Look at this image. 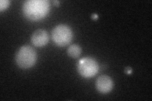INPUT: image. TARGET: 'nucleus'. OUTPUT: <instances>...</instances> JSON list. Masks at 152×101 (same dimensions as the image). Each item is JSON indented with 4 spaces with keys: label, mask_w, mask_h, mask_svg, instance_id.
Returning a JSON list of instances; mask_svg holds the SVG:
<instances>
[{
    "label": "nucleus",
    "mask_w": 152,
    "mask_h": 101,
    "mask_svg": "<svg viewBox=\"0 0 152 101\" xmlns=\"http://www.w3.org/2000/svg\"><path fill=\"white\" fill-rule=\"evenodd\" d=\"M10 5V1L8 0H1L0 1V11L2 12L6 9Z\"/></svg>",
    "instance_id": "nucleus-8"
},
{
    "label": "nucleus",
    "mask_w": 152,
    "mask_h": 101,
    "mask_svg": "<svg viewBox=\"0 0 152 101\" xmlns=\"http://www.w3.org/2000/svg\"><path fill=\"white\" fill-rule=\"evenodd\" d=\"M16 62L21 68L27 69L32 67L37 60L36 51L29 46H24L20 48L16 54Z\"/></svg>",
    "instance_id": "nucleus-2"
},
{
    "label": "nucleus",
    "mask_w": 152,
    "mask_h": 101,
    "mask_svg": "<svg viewBox=\"0 0 152 101\" xmlns=\"http://www.w3.org/2000/svg\"><path fill=\"white\" fill-rule=\"evenodd\" d=\"M31 41L36 47L44 46L49 41L48 33L45 30H37L32 35Z\"/></svg>",
    "instance_id": "nucleus-6"
},
{
    "label": "nucleus",
    "mask_w": 152,
    "mask_h": 101,
    "mask_svg": "<svg viewBox=\"0 0 152 101\" xmlns=\"http://www.w3.org/2000/svg\"><path fill=\"white\" fill-rule=\"evenodd\" d=\"M52 40L55 44L60 47L69 45L73 39V32L66 25L60 24L56 26L51 33Z\"/></svg>",
    "instance_id": "nucleus-3"
},
{
    "label": "nucleus",
    "mask_w": 152,
    "mask_h": 101,
    "mask_svg": "<svg viewBox=\"0 0 152 101\" xmlns=\"http://www.w3.org/2000/svg\"><path fill=\"white\" fill-rule=\"evenodd\" d=\"M132 69L130 68V67H127V68H126V73L127 74H130L132 73Z\"/></svg>",
    "instance_id": "nucleus-9"
},
{
    "label": "nucleus",
    "mask_w": 152,
    "mask_h": 101,
    "mask_svg": "<svg viewBox=\"0 0 152 101\" xmlns=\"http://www.w3.org/2000/svg\"><path fill=\"white\" fill-rule=\"evenodd\" d=\"M96 86L99 92L107 94L113 89V80L110 76L107 75L99 76L96 80Z\"/></svg>",
    "instance_id": "nucleus-5"
},
{
    "label": "nucleus",
    "mask_w": 152,
    "mask_h": 101,
    "mask_svg": "<svg viewBox=\"0 0 152 101\" xmlns=\"http://www.w3.org/2000/svg\"><path fill=\"white\" fill-rule=\"evenodd\" d=\"M82 49L77 44H72L69 47L67 53L70 56L76 58L81 54Z\"/></svg>",
    "instance_id": "nucleus-7"
},
{
    "label": "nucleus",
    "mask_w": 152,
    "mask_h": 101,
    "mask_svg": "<svg viewBox=\"0 0 152 101\" xmlns=\"http://www.w3.org/2000/svg\"><path fill=\"white\" fill-rule=\"evenodd\" d=\"M50 8L47 0H28L23 4V13L28 20L37 21L46 17Z\"/></svg>",
    "instance_id": "nucleus-1"
},
{
    "label": "nucleus",
    "mask_w": 152,
    "mask_h": 101,
    "mask_svg": "<svg viewBox=\"0 0 152 101\" xmlns=\"http://www.w3.org/2000/svg\"><path fill=\"white\" fill-rule=\"evenodd\" d=\"M77 70L83 77L91 78L97 74L99 70V65L96 60L92 57H84L79 62Z\"/></svg>",
    "instance_id": "nucleus-4"
},
{
    "label": "nucleus",
    "mask_w": 152,
    "mask_h": 101,
    "mask_svg": "<svg viewBox=\"0 0 152 101\" xmlns=\"http://www.w3.org/2000/svg\"><path fill=\"white\" fill-rule=\"evenodd\" d=\"M53 3H55V4H57V5H58L59 4V1H53Z\"/></svg>",
    "instance_id": "nucleus-10"
}]
</instances>
